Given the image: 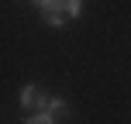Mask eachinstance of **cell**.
<instances>
[{"mask_svg":"<svg viewBox=\"0 0 131 124\" xmlns=\"http://www.w3.org/2000/svg\"><path fill=\"white\" fill-rule=\"evenodd\" d=\"M79 10H83V0H45L41 7L48 24H66V21L79 17Z\"/></svg>","mask_w":131,"mask_h":124,"instance_id":"1","label":"cell"},{"mask_svg":"<svg viewBox=\"0 0 131 124\" xmlns=\"http://www.w3.org/2000/svg\"><path fill=\"white\" fill-rule=\"evenodd\" d=\"M21 107H24V110L48 107V93L41 90V86H24V90H21Z\"/></svg>","mask_w":131,"mask_h":124,"instance_id":"2","label":"cell"},{"mask_svg":"<svg viewBox=\"0 0 131 124\" xmlns=\"http://www.w3.org/2000/svg\"><path fill=\"white\" fill-rule=\"evenodd\" d=\"M48 114H52V121H55V124L69 121V107H66V100H59V97H52V100H48Z\"/></svg>","mask_w":131,"mask_h":124,"instance_id":"3","label":"cell"},{"mask_svg":"<svg viewBox=\"0 0 131 124\" xmlns=\"http://www.w3.org/2000/svg\"><path fill=\"white\" fill-rule=\"evenodd\" d=\"M28 124H55V121H52V114L45 110V114H35V117H28Z\"/></svg>","mask_w":131,"mask_h":124,"instance_id":"4","label":"cell"},{"mask_svg":"<svg viewBox=\"0 0 131 124\" xmlns=\"http://www.w3.org/2000/svg\"><path fill=\"white\" fill-rule=\"evenodd\" d=\"M35 4H41V7H45V0H35Z\"/></svg>","mask_w":131,"mask_h":124,"instance_id":"5","label":"cell"}]
</instances>
